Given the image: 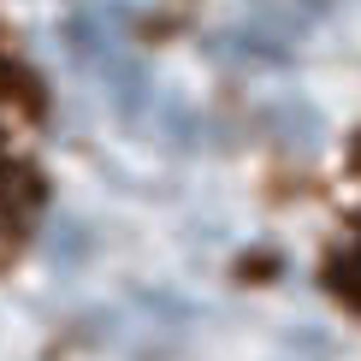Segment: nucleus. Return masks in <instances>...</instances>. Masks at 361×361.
Segmentation results:
<instances>
[{"instance_id": "obj_1", "label": "nucleus", "mask_w": 361, "mask_h": 361, "mask_svg": "<svg viewBox=\"0 0 361 361\" xmlns=\"http://www.w3.org/2000/svg\"><path fill=\"white\" fill-rule=\"evenodd\" d=\"M66 54H71V66L107 95V107L125 118V125H142L148 118V101H154L148 66H142V54L130 48V36L107 18V12H78V18L66 24Z\"/></svg>"}, {"instance_id": "obj_2", "label": "nucleus", "mask_w": 361, "mask_h": 361, "mask_svg": "<svg viewBox=\"0 0 361 361\" xmlns=\"http://www.w3.org/2000/svg\"><path fill=\"white\" fill-rule=\"evenodd\" d=\"M148 125H154L160 142H172V148H195V142H202V113H195L184 95H172V89H154V101H148Z\"/></svg>"}, {"instance_id": "obj_3", "label": "nucleus", "mask_w": 361, "mask_h": 361, "mask_svg": "<svg viewBox=\"0 0 361 361\" xmlns=\"http://www.w3.org/2000/svg\"><path fill=\"white\" fill-rule=\"evenodd\" d=\"M48 255H54V261L59 267H83L89 261V255H95V231H89V225L83 219H54V231H48Z\"/></svg>"}, {"instance_id": "obj_4", "label": "nucleus", "mask_w": 361, "mask_h": 361, "mask_svg": "<svg viewBox=\"0 0 361 361\" xmlns=\"http://www.w3.org/2000/svg\"><path fill=\"white\" fill-rule=\"evenodd\" d=\"M326 284H332L338 302L361 308V237H355L350 249H338V255H332V267H326Z\"/></svg>"}]
</instances>
